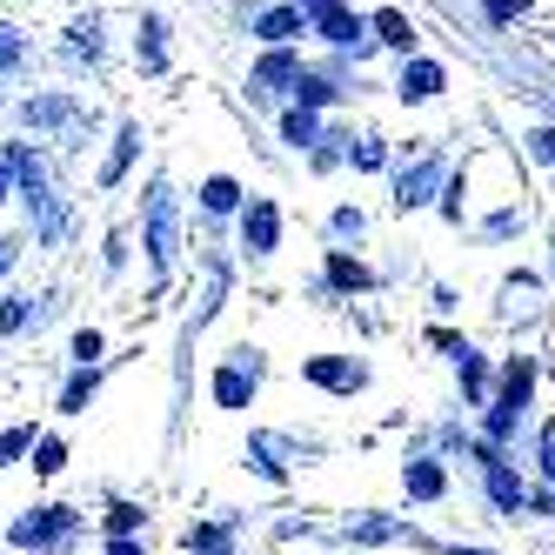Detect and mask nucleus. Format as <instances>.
I'll return each instance as SVG.
<instances>
[{
    "label": "nucleus",
    "instance_id": "obj_17",
    "mask_svg": "<svg viewBox=\"0 0 555 555\" xmlns=\"http://www.w3.org/2000/svg\"><path fill=\"white\" fill-rule=\"evenodd\" d=\"M282 141H288V147H314V141H322V121H314L308 107H288V114H282Z\"/></svg>",
    "mask_w": 555,
    "mask_h": 555
},
{
    "label": "nucleus",
    "instance_id": "obj_26",
    "mask_svg": "<svg viewBox=\"0 0 555 555\" xmlns=\"http://www.w3.org/2000/svg\"><path fill=\"white\" fill-rule=\"evenodd\" d=\"M529 154H535V162H555V128H535L529 134Z\"/></svg>",
    "mask_w": 555,
    "mask_h": 555
},
{
    "label": "nucleus",
    "instance_id": "obj_3",
    "mask_svg": "<svg viewBox=\"0 0 555 555\" xmlns=\"http://www.w3.org/2000/svg\"><path fill=\"white\" fill-rule=\"evenodd\" d=\"M255 388H261V348H234L228 362L215 369V402L221 409H248Z\"/></svg>",
    "mask_w": 555,
    "mask_h": 555
},
{
    "label": "nucleus",
    "instance_id": "obj_10",
    "mask_svg": "<svg viewBox=\"0 0 555 555\" xmlns=\"http://www.w3.org/2000/svg\"><path fill=\"white\" fill-rule=\"evenodd\" d=\"M442 88H449V67H442V61H409L402 81H395V94H402L409 107H415V101H435Z\"/></svg>",
    "mask_w": 555,
    "mask_h": 555
},
{
    "label": "nucleus",
    "instance_id": "obj_20",
    "mask_svg": "<svg viewBox=\"0 0 555 555\" xmlns=\"http://www.w3.org/2000/svg\"><path fill=\"white\" fill-rule=\"evenodd\" d=\"M328 282H335V288H369L375 274H369L362 261H348V255H328Z\"/></svg>",
    "mask_w": 555,
    "mask_h": 555
},
{
    "label": "nucleus",
    "instance_id": "obj_21",
    "mask_svg": "<svg viewBox=\"0 0 555 555\" xmlns=\"http://www.w3.org/2000/svg\"><path fill=\"white\" fill-rule=\"evenodd\" d=\"M21 114H27V121H34V128H54V121H67V114H74V101H61V94H48V101H27Z\"/></svg>",
    "mask_w": 555,
    "mask_h": 555
},
{
    "label": "nucleus",
    "instance_id": "obj_5",
    "mask_svg": "<svg viewBox=\"0 0 555 555\" xmlns=\"http://www.w3.org/2000/svg\"><path fill=\"white\" fill-rule=\"evenodd\" d=\"M435 188H449V162H442V154H422L415 168L395 175V208H402V215H409V208H428Z\"/></svg>",
    "mask_w": 555,
    "mask_h": 555
},
{
    "label": "nucleus",
    "instance_id": "obj_29",
    "mask_svg": "<svg viewBox=\"0 0 555 555\" xmlns=\"http://www.w3.org/2000/svg\"><path fill=\"white\" fill-rule=\"evenodd\" d=\"M522 8H529V0H489V21H515Z\"/></svg>",
    "mask_w": 555,
    "mask_h": 555
},
{
    "label": "nucleus",
    "instance_id": "obj_7",
    "mask_svg": "<svg viewBox=\"0 0 555 555\" xmlns=\"http://www.w3.org/2000/svg\"><path fill=\"white\" fill-rule=\"evenodd\" d=\"M455 382H462V402L468 409H489L495 402V369H489V354L475 348V341L455 348Z\"/></svg>",
    "mask_w": 555,
    "mask_h": 555
},
{
    "label": "nucleus",
    "instance_id": "obj_19",
    "mask_svg": "<svg viewBox=\"0 0 555 555\" xmlns=\"http://www.w3.org/2000/svg\"><path fill=\"white\" fill-rule=\"evenodd\" d=\"M335 94H341V88H335V81H322V74H301V81H295V101H301L308 114H314V107H328Z\"/></svg>",
    "mask_w": 555,
    "mask_h": 555
},
{
    "label": "nucleus",
    "instance_id": "obj_24",
    "mask_svg": "<svg viewBox=\"0 0 555 555\" xmlns=\"http://www.w3.org/2000/svg\"><path fill=\"white\" fill-rule=\"evenodd\" d=\"M529 515H542V522H555V482H535V489H529Z\"/></svg>",
    "mask_w": 555,
    "mask_h": 555
},
{
    "label": "nucleus",
    "instance_id": "obj_9",
    "mask_svg": "<svg viewBox=\"0 0 555 555\" xmlns=\"http://www.w3.org/2000/svg\"><path fill=\"white\" fill-rule=\"evenodd\" d=\"M402 489H409V502H442L449 495V455H409Z\"/></svg>",
    "mask_w": 555,
    "mask_h": 555
},
{
    "label": "nucleus",
    "instance_id": "obj_4",
    "mask_svg": "<svg viewBox=\"0 0 555 555\" xmlns=\"http://www.w3.org/2000/svg\"><path fill=\"white\" fill-rule=\"evenodd\" d=\"M147 255H154V274H168L175 261V188L168 181H147Z\"/></svg>",
    "mask_w": 555,
    "mask_h": 555
},
{
    "label": "nucleus",
    "instance_id": "obj_1",
    "mask_svg": "<svg viewBox=\"0 0 555 555\" xmlns=\"http://www.w3.org/2000/svg\"><path fill=\"white\" fill-rule=\"evenodd\" d=\"M535 388H542V362H535V354H529V348L502 354V369H495V402L482 409L475 435H482L489 449L522 455V435H529V415H535Z\"/></svg>",
    "mask_w": 555,
    "mask_h": 555
},
{
    "label": "nucleus",
    "instance_id": "obj_28",
    "mask_svg": "<svg viewBox=\"0 0 555 555\" xmlns=\"http://www.w3.org/2000/svg\"><path fill=\"white\" fill-rule=\"evenodd\" d=\"M74 354H81V362H94V354H101V335H94V328H81V335H74Z\"/></svg>",
    "mask_w": 555,
    "mask_h": 555
},
{
    "label": "nucleus",
    "instance_id": "obj_15",
    "mask_svg": "<svg viewBox=\"0 0 555 555\" xmlns=\"http://www.w3.org/2000/svg\"><path fill=\"white\" fill-rule=\"evenodd\" d=\"M202 208L208 215H242L248 202H242V181H234V175H208L202 181Z\"/></svg>",
    "mask_w": 555,
    "mask_h": 555
},
{
    "label": "nucleus",
    "instance_id": "obj_6",
    "mask_svg": "<svg viewBox=\"0 0 555 555\" xmlns=\"http://www.w3.org/2000/svg\"><path fill=\"white\" fill-rule=\"evenodd\" d=\"M301 375L314 388H328V395H362L369 388V362H354V354H314Z\"/></svg>",
    "mask_w": 555,
    "mask_h": 555
},
{
    "label": "nucleus",
    "instance_id": "obj_23",
    "mask_svg": "<svg viewBox=\"0 0 555 555\" xmlns=\"http://www.w3.org/2000/svg\"><path fill=\"white\" fill-rule=\"evenodd\" d=\"M348 162H354V168H382V162H388V147H382L375 134H362V141L348 147Z\"/></svg>",
    "mask_w": 555,
    "mask_h": 555
},
{
    "label": "nucleus",
    "instance_id": "obj_14",
    "mask_svg": "<svg viewBox=\"0 0 555 555\" xmlns=\"http://www.w3.org/2000/svg\"><path fill=\"white\" fill-rule=\"evenodd\" d=\"M301 74H308V67H301L288 48H268V54H261V67H255V81H261V88H295Z\"/></svg>",
    "mask_w": 555,
    "mask_h": 555
},
{
    "label": "nucleus",
    "instance_id": "obj_27",
    "mask_svg": "<svg viewBox=\"0 0 555 555\" xmlns=\"http://www.w3.org/2000/svg\"><path fill=\"white\" fill-rule=\"evenodd\" d=\"M515 228H522V208H502V215L489 221V234H495V242H502V234H515Z\"/></svg>",
    "mask_w": 555,
    "mask_h": 555
},
{
    "label": "nucleus",
    "instance_id": "obj_18",
    "mask_svg": "<svg viewBox=\"0 0 555 555\" xmlns=\"http://www.w3.org/2000/svg\"><path fill=\"white\" fill-rule=\"evenodd\" d=\"M67 54H88V61H101V14H81L67 27Z\"/></svg>",
    "mask_w": 555,
    "mask_h": 555
},
{
    "label": "nucleus",
    "instance_id": "obj_11",
    "mask_svg": "<svg viewBox=\"0 0 555 555\" xmlns=\"http://www.w3.org/2000/svg\"><path fill=\"white\" fill-rule=\"evenodd\" d=\"M295 34H308V14H301V8H268V14L255 21V41H268V48H288Z\"/></svg>",
    "mask_w": 555,
    "mask_h": 555
},
{
    "label": "nucleus",
    "instance_id": "obj_2",
    "mask_svg": "<svg viewBox=\"0 0 555 555\" xmlns=\"http://www.w3.org/2000/svg\"><path fill=\"white\" fill-rule=\"evenodd\" d=\"M529 489H535V475L515 455H495L482 468V502H489V515H502V522H522L529 515Z\"/></svg>",
    "mask_w": 555,
    "mask_h": 555
},
{
    "label": "nucleus",
    "instance_id": "obj_25",
    "mask_svg": "<svg viewBox=\"0 0 555 555\" xmlns=\"http://www.w3.org/2000/svg\"><path fill=\"white\" fill-rule=\"evenodd\" d=\"M21 61V27H0V74Z\"/></svg>",
    "mask_w": 555,
    "mask_h": 555
},
{
    "label": "nucleus",
    "instance_id": "obj_8",
    "mask_svg": "<svg viewBox=\"0 0 555 555\" xmlns=\"http://www.w3.org/2000/svg\"><path fill=\"white\" fill-rule=\"evenodd\" d=\"M242 248H248L255 261H268L274 248H282V208H274V202H261V194H255V202L242 208Z\"/></svg>",
    "mask_w": 555,
    "mask_h": 555
},
{
    "label": "nucleus",
    "instance_id": "obj_12",
    "mask_svg": "<svg viewBox=\"0 0 555 555\" xmlns=\"http://www.w3.org/2000/svg\"><path fill=\"white\" fill-rule=\"evenodd\" d=\"M134 54H141L147 74L168 67V21H162V14H141V41H134Z\"/></svg>",
    "mask_w": 555,
    "mask_h": 555
},
{
    "label": "nucleus",
    "instance_id": "obj_13",
    "mask_svg": "<svg viewBox=\"0 0 555 555\" xmlns=\"http://www.w3.org/2000/svg\"><path fill=\"white\" fill-rule=\"evenodd\" d=\"M369 27H375V41H382V48H395V54H415V21H409V14L382 8V14H369Z\"/></svg>",
    "mask_w": 555,
    "mask_h": 555
},
{
    "label": "nucleus",
    "instance_id": "obj_22",
    "mask_svg": "<svg viewBox=\"0 0 555 555\" xmlns=\"http://www.w3.org/2000/svg\"><path fill=\"white\" fill-rule=\"evenodd\" d=\"M362 208H335V221H328V234H335V242H362Z\"/></svg>",
    "mask_w": 555,
    "mask_h": 555
},
{
    "label": "nucleus",
    "instance_id": "obj_16",
    "mask_svg": "<svg viewBox=\"0 0 555 555\" xmlns=\"http://www.w3.org/2000/svg\"><path fill=\"white\" fill-rule=\"evenodd\" d=\"M134 147H141V128H134V121H121V134H114V154H107L101 181H121V175H128V162H134Z\"/></svg>",
    "mask_w": 555,
    "mask_h": 555
}]
</instances>
